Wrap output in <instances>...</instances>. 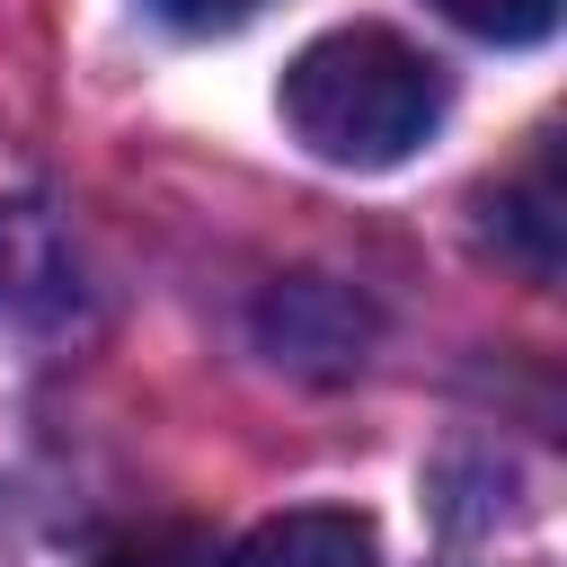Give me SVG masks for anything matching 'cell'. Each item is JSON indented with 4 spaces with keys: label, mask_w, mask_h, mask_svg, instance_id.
Segmentation results:
<instances>
[{
    "label": "cell",
    "mask_w": 567,
    "mask_h": 567,
    "mask_svg": "<svg viewBox=\"0 0 567 567\" xmlns=\"http://www.w3.org/2000/svg\"><path fill=\"white\" fill-rule=\"evenodd\" d=\"M284 124L328 168H399L443 124V71L390 27H328L284 71Z\"/></svg>",
    "instance_id": "cell-1"
},
{
    "label": "cell",
    "mask_w": 567,
    "mask_h": 567,
    "mask_svg": "<svg viewBox=\"0 0 567 567\" xmlns=\"http://www.w3.org/2000/svg\"><path fill=\"white\" fill-rule=\"evenodd\" d=\"M372 337H381V310L337 275H284L257 292V346L301 381H346L372 354Z\"/></svg>",
    "instance_id": "cell-2"
},
{
    "label": "cell",
    "mask_w": 567,
    "mask_h": 567,
    "mask_svg": "<svg viewBox=\"0 0 567 567\" xmlns=\"http://www.w3.org/2000/svg\"><path fill=\"white\" fill-rule=\"evenodd\" d=\"M80 301V248L44 204H0V310L9 319H71Z\"/></svg>",
    "instance_id": "cell-3"
},
{
    "label": "cell",
    "mask_w": 567,
    "mask_h": 567,
    "mask_svg": "<svg viewBox=\"0 0 567 567\" xmlns=\"http://www.w3.org/2000/svg\"><path fill=\"white\" fill-rule=\"evenodd\" d=\"M221 567H381V540L346 505H301V514L257 523L239 549H221Z\"/></svg>",
    "instance_id": "cell-4"
},
{
    "label": "cell",
    "mask_w": 567,
    "mask_h": 567,
    "mask_svg": "<svg viewBox=\"0 0 567 567\" xmlns=\"http://www.w3.org/2000/svg\"><path fill=\"white\" fill-rule=\"evenodd\" d=\"M496 230L514 239V257L532 266V275H558V168H549V151L514 177V186H496Z\"/></svg>",
    "instance_id": "cell-5"
},
{
    "label": "cell",
    "mask_w": 567,
    "mask_h": 567,
    "mask_svg": "<svg viewBox=\"0 0 567 567\" xmlns=\"http://www.w3.org/2000/svg\"><path fill=\"white\" fill-rule=\"evenodd\" d=\"M89 567H221V549H213V532H195V523H151V532L106 540Z\"/></svg>",
    "instance_id": "cell-6"
},
{
    "label": "cell",
    "mask_w": 567,
    "mask_h": 567,
    "mask_svg": "<svg viewBox=\"0 0 567 567\" xmlns=\"http://www.w3.org/2000/svg\"><path fill=\"white\" fill-rule=\"evenodd\" d=\"M452 27L487 35V44H540L558 27V0H434Z\"/></svg>",
    "instance_id": "cell-7"
},
{
    "label": "cell",
    "mask_w": 567,
    "mask_h": 567,
    "mask_svg": "<svg viewBox=\"0 0 567 567\" xmlns=\"http://www.w3.org/2000/svg\"><path fill=\"white\" fill-rule=\"evenodd\" d=\"M177 35H230V27H248L266 0H151Z\"/></svg>",
    "instance_id": "cell-8"
}]
</instances>
